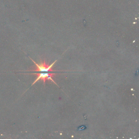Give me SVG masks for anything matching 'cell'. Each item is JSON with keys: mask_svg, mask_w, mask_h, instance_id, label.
Segmentation results:
<instances>
[{"mask_svg": "<svg viewBox=\"0 0 139 139\" xmlns=\"http://www.w3.org/2000/svg\"><path fill=\"white\" fill-rule=\"evenodd\" d=\"M30 58L31 59V60L35 64V70H27V71H35V72H54L56 71H54L52 70V68L53 65L55 64V62L57 60H55V61L53 62L52 64L51 65H47L46 63L45 60H44L43 62L41 61L40 64H37L34 62V60H33L31 58Z\"/></svg>", "mask_w": 139, "mask_h": 139, "instance_id": "obj_1", "label": "cell"}, {"mask_svg": "<svg viewBox=\"0 0 139 139\" xmlns=\"http://www.w3.org/2000/svg\"><path fill=\"white\" fill-rule=\"evenodd\" d=\"M27 74H29L35 75L37 76V78L33 82L32 86L34 85L38 81V80H42L44 84H45V82L47 80H50L52 81L56 85H57L56 83H55V82L54 81L53 79H52V77L53 76V75H55L56 74V73H50V72H41L40 73H27Z\"/></svg>", "mask_w": 139, "mask_h": 139, "instance_id": "obj_2", "label": "cell"}]
</instances>
